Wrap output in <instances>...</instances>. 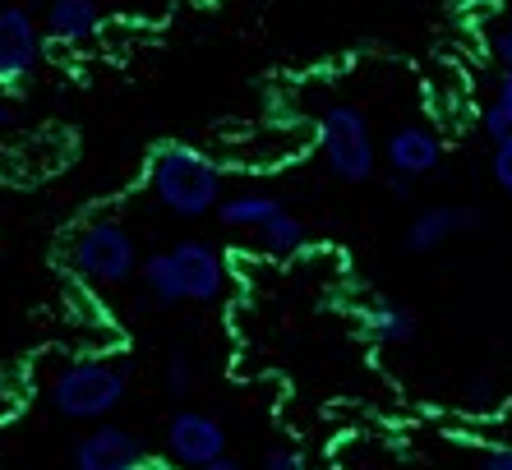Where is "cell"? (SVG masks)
I'll return each mask as SVG.
<instances>
[{
	"mask_svg": "<svg viewBox=\"0 0 512 470\" xmlns=\"http://www.w3.org/2000/svg\"><path fill=\"white\" fill-rule=\"evenodd\" d=\"M148 189L176 217H203L222 203V166L185 143H162L148 157Z\"/></svg>",
	"mask_w": 512,
	"mask_h": 470,
	"instance_id": "6da1fadb",
	"label": "cell"
},
{
	"mask_svg": "<svg viewBox=\"0 0 512 470\" xmlns=\"http://www.w3.org/2000/svg\"><path fill=\"white\" fill-rule=\"evenodd\" d=\"M130 392V360H70L51 383V406L65 420H107Z\"/></svg>",
	"mask_w": 512,
	"mask_h": 470,
	"instance_id": "7a4b0ae2",
	"label": "cell"
},
{
	"mask_svg": "<svg viewBox=\"0 0 512 470\" xmlns=\"http://www.w3.org/2000/svg\"><path fill=\"white\" fill-rule=\"evenodd\" d=\"M65 259H70V268L79 272V277H88V282H102V286H120L130 282L134 272H139V245H134V235L125 231L120 222H111V217H102V222H88L84 231L70 240V249H65Z\"/></svg>",
	"mask_w": 512,
	"mask_h": 470,
	"instance_id": "3957f363",
	"label": "cell"
},
{
	"mask_svg": "<svg viewBox=\"0 0 512 470\" xmlns=\"http://www.w3.org/2000/svg\"><path fill=\"white\" fill-rule=\"evenodd\" d=\"M319 148L328 171L351 185L374 176V134L356 106H328L319 116Z\"/></svg>",
	"mask_w": 512,
	"mask_h": 470,
	"instance_id": "277c9868",
	"label": "cell"
},
{
	"mask_svg": "<svg viewBox=\"0 0 512 470\" xmlns=\"http://www.w3.org/2000/svg\"><path fill=\"white\" fill-rule=\"evenodd\" d=\"M167 452L185 470H199L208 461L227 457V429L208 411H176L167 424Z\"/></svg>",
	"mask_w": 512,
	"mask_h": 470,
	"instance_id": "5b68a950",
	"label": "cell"
},
{
	"mask_svg": "<svg viewBox=\"0 0 512 470\" xmlns=\"http://www.w3.org/2000/svg\"><path fill=\"white\" fill-rule=\"evenodd\" d=\"M37 56H42V33H37V19L19 5V0H5L0 5V83L28 79L37 70Z\"/></svg>",
	"mask_w": 512,
	"mask_h": 470,
	"instance_id": "8992f818",
	"label": "cell"
},
{
	"mask_svg": "<svg viewBox=\"0 0 512 470\" xmlns=\"http://www.w3.org/2000/svg\"><path fill=\"white\" fill-rule=\"evenodd\" d=\"M74 470H139L143 466V443L120 429V424H97L93 434H84L70 452Z\"/></svg>",
	"mask_w": 512,
	"mask_h": 470,
	"instance_id": "52a82bcc",
	"label": "cell"
},
{
	"mask_svg": "<svg viewBox=\"0 0 512 470\" xmlns=\"http://www.w3.org/2000/svg\"><path fill=\"white\" fill-rule=\"evenodd\" d=\"M171 259H176V272H180V286H185V300L194 305H213L222 286H227V268L217 259V249L208 240H180L171 249Z\"/></svg>",
	"mask_w": 512,
	"mask_h": 470,
	"instance_id": "ba28073f",
	"label": "cell"
},
{
	"mask_svg": "<svg viewBox=\"0 0 512 470\" xmlns=\"http://www.w3.org/2000/svg\"><path fill=\"white\" fill-rule=\"evenodd\" d=\"M383 157H388V166H393L402 180H416V176H429V171L443 162V143H439V134L425 130V125H402V130L388 134Z\"/></svg>",
	"mask_w": 512,
	"mask_h": 470,
	"instance_id": "9c48e42d",
	"label": "cell"
},
{
	"mask_svg": "<svg viewBox=\"0 0 512 470\" xmlns=\"http://www.w3.org/2000/svg\"><path fill=\"white\" fill-rule=\"evenodd\" d=\"M476 226H480L476 208H425L411 217L402 245L411 249V254H434L443 240H453L457 231H476Z\"/></svg>",
	"mask_w": 512,
	"mask_h": 470,
	"instance_id": "30bf717a",
	"label": "cell"
},
{
	"mask_svg": "<svg viewBox=\"0 0 512 470\" xmlns=\"http://www.w3.org/2000/svg\"><path fill=\"white\" fill-rule=\"evenodd\" d=\"M365 332H370L379 346H406V341H416V314L397 300H374L365 309Z\"/></svg>",
	"mask_w": 512,
	"mask_h": 470,
	"instance_id": "8fae6325",
	"label": "cell"
},
{
	"mask_svg": "<svg viewBox=\"0 0 512 470\" xmlns=\"http://www.w3.org/2000/svg\"><path fill=\"white\" fill-rule=\"evenodd\" d=\"M97 19H102L97 0H51L47 37H56V42H79V37H88L97 28Z\"/></svg>",
	"mask_w": 512,
	"mask_h": 470,
	"instance_id": "7c38bea8",
	"label": "cell"
},
{
	"mask_svg": "<svg viewBox=\"0 0 512 470\" xmlns=\"http://www.w3.org/2000/svg\"><path fill=\"white\" fill-rule=\"evenodd\" d=\"M286 203L273 199V194H236V199H222L217 203V222L227 226V231H254L263 226L268 217H277Z\"/></svg>",
	"mask_w": 512,
	"mask_h": 470,
	"instance_id": "4fadbf2b",
	"label": "cell"
},
{
	"mask_svg": "<svg viewBox=\"0 0 512 470\" xmlns=\"http://www.w3.org/2000/svg\"><path fill=\"white\" fill-rule=\"evenodd\" d=\"M139 277H143L148 295H153L162 309L185 305V286H180V272H176V259H171V249H162V254H148V259L139 263Z\"/></svg>",
	"mask_w": 512,
	"mask_h": 470,
	"instance_id": "5bb4252c",
	"label": "cell"
},
{
	"mask_svg": "<svg viewBox=\"0 0 512 470\" xmlns=\"http://www.w3.org/2000/svg\"><path fill=\"white\" fill-rule=\"evenodd\" d=\"M254 235H259V249L263 254H273V259H291V254H300V249L310 245L305 226H300L286 208L277 212V217H268L263 226H254Z\"/></svg>",
	"mask_w": 512,
	"mask_h": 470,
	"instance_id": "9a60e30c",
	"label": "cell"
},
{
	"mask_svg": "<svg viewBox=\"0 0 512 470\" xmlns=\"http://www.w3.org/2000/svg\"><path fill=\"white\" fill-rule=\"evenodd\" d=\"M194 383H199V365H194L190 351H171L167 360V392L171 397H185V392H194Z\"/></svg>",
	"mask_w": 512,
	"mask_h": 470,
	"instance_id": "2e32d148",
	"label": "cell"
},
{
	"mask_svg": "<svg viewBox=\"0 0 512 470\" xmlns=\"http://www.w3.org/2000/svg\"><path fill=\"white\" fill-rule=\"evenodd\" d=\"M485 134H489L494 148H512V106H503V102L489 106L485 111Z\"/></svg>",
	"mask_w": 512,
	"mask_h": 470,
	"instance_id": "e0dca14e",
	"label": "cell"
},
{
	"mask_svg": "<svg viewBox=\"0 0 512 470\" xmlns=\"http://www.w3.org/2000/svg\"><path fill=\"white\" fill-rule=\"evenodd\" d=\"M263 470H305V461H300V452H291V447H273V452L263 457Z\"/></svg>",
	"mask_w": 512,
	"mask_h": 470,
	"instance_id": "ac0fdd59",
	"label": "cell"
},
{
	"mask_svg": "<svg viewBox=\"0 0 512 470\" xmlns=\"http://www.w3.org/2000/svg\"><path fill=\"white\" fill-rule=\"evenodd\" d=\"M494 180L512 194V148H494Z\"/></svg>",
	"mask_w": 512,
	"mask_h": 470,
	"instance_id": "d6986e66",
	"label": "cell"
},
{
	"mask_svg": "<svg viewBox=\"0 0 512 470\" xmlns=\"http://www.w3.org/2000/svg\"><path fill=\"white\" fill-rule=\"evenodd\" d=\"M480 466L485 470H512V447H489Z\"/></svg>",
	"mask_w": 512,
	"mask_h": 470,
	"instance_id": "ffe728a7",
	"label": "cell"
},
{
	"mask_svg": "<svg viewBox=\"0 0 512 470\" xmlns=\"http://www.w3.org/2000/svg\"><path fill=\"white\" fill-rule=\"evenodd\" d=\"M494 56H499L503 70H512V28H503V33L494 37Z\"/></svg>",
	"mask_w": 512,
	"mask_h": 470,
	"instance_id": "44dd1931",
	"label": "cell"
},
{
	"mask_svg": "<svg viewBox=\"0 0 512 470\" xmlns=\"http://www.w3.org/2000/svg\"><path fill=\"white\" fill-rule=\"evenodd\" d=\"M466 397L476 401V406H485V401L494 397V383H489V378H471V383H466Z\"/></svg>",
	"mask_w": 512,
	"mask_h": 470,
	"instance_id": "7402d4cb",
	"label": "cell"
},
{
	"mask_svg": "<svg viewBox=\"0 0 512 470\" xmlns=\"http://www.w3.org/2000/svg\"><path fill=\"white\" fill-rule=\"evenodd\" d=\"M10 125H14V102L5 93V83H0V130H10Z\"/></svg>",
	"mask_w": 512,
	"mask_h": 470,
	"instance_id": "603a6c76",
	"label": "cell"
},
{
	"mask_svg": "<svg viewBox=\"0 0 512 470\" xmlns=\"http://www.w3.org/2000/svg\"><path fill=\"white\" fill-rule=\"evenodd\" d=\"M499 102L512 106V70H503V79H499Z\"/></svg>",
	"mask_w": 512,
	"mask_h": 470,
	"instance_id": "cb8c5ba5",
	"label": "cell"
},
{
	"mask_svg": "<svg viewBox=\"0 0 512 470\" xmlns=\"http://www.w3.org/2000/svg\"><path fill=\"white\" fill-rule=\"evenodd\" d=\"M199 470H245V466L231 461V457H217V461H208V466H199Z\"/></svg>",
	"mask_w": 512,
	"mask_h": 470,
	"instance_id": "d4e9b609",
	"label": "cell"
}]
</instances>
